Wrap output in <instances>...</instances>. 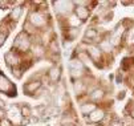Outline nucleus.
<instances>
[{
  "label": "nucleus",
  "mask_w": 134,
  "mask_h": 126,
  "mask_svg": "<svg viewBox=\"0 0 134 126\" xmlns=\"http://www.w3.org/2000/svg\"><path fill=\"white\" fill-rule=\"evenodd\" d=\"M13 47L19 50V52H27L31 48V40H29V36L25 32H21L20 35L16 37Z\"/></svg>",
  "instance_id": "f257e3e1"
},
{
  "label": "nucleus",
  "mask_w": 134,
  "mask_h": 126,
  "mask_svg": "<svg viewBox=\"0 0 134 126\" xmlns=\"http://www.w3.org/2000/svg\"><path fill=\"white\" fill-rule=\"evenodd\" d=\"M28 21H29V23L37 29V28H43V27H45L48 19H47V16L43 15L40 11H36V12H33V13L29 16V20H28Z\"/></svg>",
  "instance_id": "f03ea898"
},
{
  "label": "nucleus",
  "mask_w": 134,
  "mask_h": 126,
  "mask_svg": "<svg viewBox=\"0 0 134 126\" xmlns=\"http://www.w3.org/2000/svg\"><path fill=\"white\" fill-rule=\"evenodd\" d=\"M73 13L76 15V17H77L81 23H84V21H86L89 19V16H90V8L74 3V11H73Z\"/></svg>",
  "instance_id": "7ed1b4c3"
},
{
  "label": "nucleus",
  "mask_w": 134,
  "mask_h": 126,
  "mask_svg": "<svg viewBox=\"0 0 134 126\" xmlns=\"http://www.w3.org/2000/svg\"><path fill=\"white\" fill-rule=\"evenodd\" d=\"M43 88V82L40 80H35V81H29L24 85V93L28 96H33V93L39 92L40 89Z\"/></svg>",
  "instance_id": "20e7f679"
},
{
  "label": "nucleus",
  "mask_w": 134,
  "mask_h": 126,
  "mask_svg": "<svg viewBox=\"0 0 134 126\" xmlns=\"http://www.w3.org/2000/svg\"><path fill=\"white\" fill-rule=\"evenodd\" d=\"M48 78L52 84H57L61 80V68L60 66H52L48 72Z\"/></svg>",
  "instance_id": "39448f33"
},
{
  "label": "nucleus",
  "mask_w": 134,
  "mask_h": 126,
  "mask_svg": "<svg viewBox=\"0 0 134 126\" xmlns=\"http://www.w3.org/2000/svg\"><path fill=\"white\" fill-rule=\"evenodd\" d=\"M88 118H89V123H100L105 118V112L102 109H98V107H97L94 112H92L89 114Z\"/></svg>",
  "instance_id": "423d86ee"
},
{
  "label": "nucleus",
  "mask_w": 134,
  "mask_h": 126,
  "mask_svg": "<svg viewBox=\"0 0 134 126\" xmlns=\"http://www.w3.org/2000/svg\"><path fill=\"white\" fill-rule=\"evenodd\" d=\"M4 59H5V61H7V64L9 66H17L19 64H20V57H19V55L16 52H13V50L5 53Z\"/></svg>",
  "instance_id": "0eeeda50"
},
{
  "label": "nucleus",
  "mask_w": 134,
  "mask_h": 126,
  "mask_svg": "<svg viewBox=\"0 0 134 126\" xmlns=\"http://www.w3.org/2000/svg\"><path fill=\"white\" fill-rule=\"evenodd\" d=\"M96 109H97V105H96L94 102H92V101H88V102H84V104H81V106H80V112H81V114L82 116H89L92 112H94Z\"/></svg>",
  "instance_id": "6e6552de"
},
{
  "label": "nucleus",
  "mask_w": 134,
  "mask_h": 126,
  "mask_svg": "<svg viewBox=\"0 0 134 126\" xmlns=\"http://www.w3.org/2000/svg\"><path fill=\"white\" fill-rule=\"evenodd\" d=\"M9 89H13V90H16V88L9 82V80L3 76V75H0V92H5L8 93L9 92Z\"/></svg>",
  "instance_id": "1a4fd4ad"
},
{
  "label": "nucleus",
  "mask_w": 134,
  "mask_h": 126,
  "mask_svg": "<svg viewBox=\"0 0 134 126\" xmlns=\"http://www.w3.org/2000/svg\"><path fill=\"white\" fill-rule=\"evenodd\" d=\"M79 35H80V29L79 28H66L64 31L65 40H68V41H74L76 39L79 37Z\"/></svg>",
  "instance_id": "9d476101"
},
{
  "label": "nucleus",
  "mask_w": 134,
  "mask_h": 126,
  "mask_svg": "<svg viewBox=\"0 0 134 126\" xmlns=\"http://www.w3.org/2000/svg\"><path fill=\"white\" fill-rule=\"evenodd\" d=\"M73 89H74V93L79 96H81L82 93H85L86 90V84L82 81V80H77V81H74L73 82Z\"/></svg>",
  "instance_id": "9b49d317"
},
{
  "label": "nucleus",
  "mask_w": 134,
  "mask_h": 126,
  "mask_svg": "<svg viewBox=\"0 0 134 126\" xmlns=\"http://www.w3.org/2000/svg\"><path fill=\"white\" fill-rule=\"evenodd\" d=\"M104 96H105V92L102 90V89H100V88L93 89V90L89 93V98L92 100V102H97V101L102 100Z\"/></svg>",
  "instance_id": "f8f14e48"
},
{
  "label": "nucleus",
  "mask_w": 134,
  "mask_h": 126,
  "mask_svg": "<svg viewBox=\"0 0 134 126\" xmlns=\"http://www.w3.org/2000/svg\"><path fill=\"white\" fill-rule=\"evenodd\" d=\"M97 35H98V32L96 31L94 28H88L85 31V33H84V43H88L90 40H94L96 37H97Z\"/></svg>",
  "instance_id": "ddd939ff"
},
{
  "label": "nucleus",
  "mask_w": 134,
  "mask_h": 126,
  "mask_svg": "<svg viewBox=\"0 0 134 126\" xmlns=\"http://www.w3.org/2000/svg\"><path fill=\"white\" fill-rule=\"evenodd\" d=\"M21 13H23V8H21V7H13V8H12V12H11V15H9V19L16 23L19 19H20Z\"/></svg>",
  "instance_id": "4468645a"
},
{
  "label": "nucleus",
  "mask_w": 134,
  "mask_h": 126,
  "mask_svg": "<svg viewBox=\"0 0 134 126\" xmlns=\"http://www.w3.org/2000/svg\"><path fill=\"white\" fill-rule=\"evenodd\" d=\"M69 68H70V69H74V70L82 72V70L85 69V65H84L80 60H77V59H72V60H70V64H69Z\"/></svg>",
  "instance_id": "2eb2a0df"
},
{
  "label": "nucleus",
  "mask_w": 134,
  "mask_h": 126,
  "mask_svg": "<svg viewBox=\"0 0 134 126\" xmlns=\"http://www.w3.org/2000/svg\"><path fill=\"white\" fill-rule=\"evenodd\" d=\"M45 114H49L51 117H56V116H60V107H57V106H47L45 107Z\"/></svg>",
  "instance_id": "dca6fc26"
},
{
  "label": "nucleus",
  "mask_w": 134,
  "mask_h": 126,
  "mask_svg": "<svg viewBox=\"0 0 134 126\" xmlns=\"http://www.w3.org/2000/svg\"><path fill=\"white\" fill-rule=\"evenodd\" d=\"M20 116L24 117V118H29V117L32 116L31 106H28V105H21V106H20Z\"/></svg>",
  "instance_id": "f3484780"
},
{
  "label": "nucleus",
  "mask_w": 134,
  "mask_h": 126,
  "mask_svg": "<svg viewBox=\"0 0 134 126\" xmlns=\"http://www.w3.org/2000/svg\"><path fill=\"white\" fill-rule=\"evenodd\" d=\"M33 53L36 55V57H43L45 55V50H44V47L37 44L36 47H33Z\"/></svg>",
  "instance_id": "a211bd4d"
},
{
  "label": "nucleus",
  "mask_w": 134,
  "mask_h": 126,
  "mask_svg": "<svg viewBox=\"0 0 134 126\" xmlns=\"http://www.w3.org/2000/svg\"><path fill=\"white\" fill-rule=\"evenodd\" d=\"M0 126H13V123L8 118H3V119H0Z\"/></svg>",
  "instance_id": "6ab92c4d"
},
{
  "label": "nucleus",
  "mask_w": 134,
  "mask_h": 126,
  "mask_svg": "<svg viewBox=\"0 0 134 126\" xmlns=\"http://www.w3.org/2000/svg\"><path fill=\"white\" fill-rule=\"evenodd\" d=\"M9 4H11V3H9V2H4V3H3V2H0V7H3V8H2V9H7V8H8V5H9Z\"/></svg>",
  "instance_id": "aec40b11"
},
{
  "label": "nucleus",
  "mask_w": 134,
  "mask_h": 126,
  "mask_svg": "<svg viewBox=\"0 0 134 126\" xmlns=\"http://www.w3.org/2000/svg\"><path fill=\"white\" fill-rule=\"evenodd\" d=\"M3 118H5V112L4 109H0V119H3Z\"/></svg>",
  "instance_id": "412c9836"
},
{
  "label": "nucleus",
  "mask_w": 134,
  "mask_h": 126,
  "mask_svg": "<svg viewBox=\"0 0 134 126\" xmlns=\"http://www.w3.org/2000/svg\"><path fill=\"white\" fill-rule=\"evenodd\" d=\"M110 126H122V123H121V122H118V121H114V122H111V123H110Z\"/></svg>",
  "instance_id": "4be33fe9"
},
{
  "label": "nucleus",
  "mask_w": 134,
  "mask_h": 126,
  "mask_svg": "<svg viewBox=\"0 0 134 126\" xmlns=\"http://www.w3.org/2000/svg\"><path fill=\"white\" fill-rule=\"evenodd\" d=\"M4 107H5V102L0 98V109H4Z\"/></svg>",
  "instance_id": "5701e85b"
},
{
  "label": "nucleus",
  "mask_w": 134,
  "mask_h": 126,
  "mask_svg": "<svg viewBox=\"0 0 134 126\" xmlns=\"http://www.w3.org/2000/svg\"><path fill=\"white\" fill-rule=\"evenodd\" d=\"M124 97H125V92H121V93L118 94V98H120V100H122Z\"/></svg>",
  "instance_id": "b1692460"
},
{
  "label": "nucleus",
  "mask_w": 134,
  "mask_h": 126,
  "mask_svg": "<svg viewBox=\"0 0 134 126\" xmlns=\"http://www.w3.org/2000/svg\"><path fill=\"white\" fill-rule=\"evenodd\" d=\"M88 126H100L98 123H88Z\"/></svg>",
  "instance_id": "393cba45"
},
{
  "label": "nucleus",
  "mask_w": 134,
  "mask_h": 126,
  "mask_svg": "<svg viewBox=\"0 0 134 126\" xmlns=\"http://www.w3.org/2000/svg\"><path fill=\"white\" fill-rule=\"evenodd\" d=\"M130 116H131V117H133V118H134V109H133V110H131V113H130Z\"/></svg>",
  "instance_id": "a878e982"
}]
</instances>
